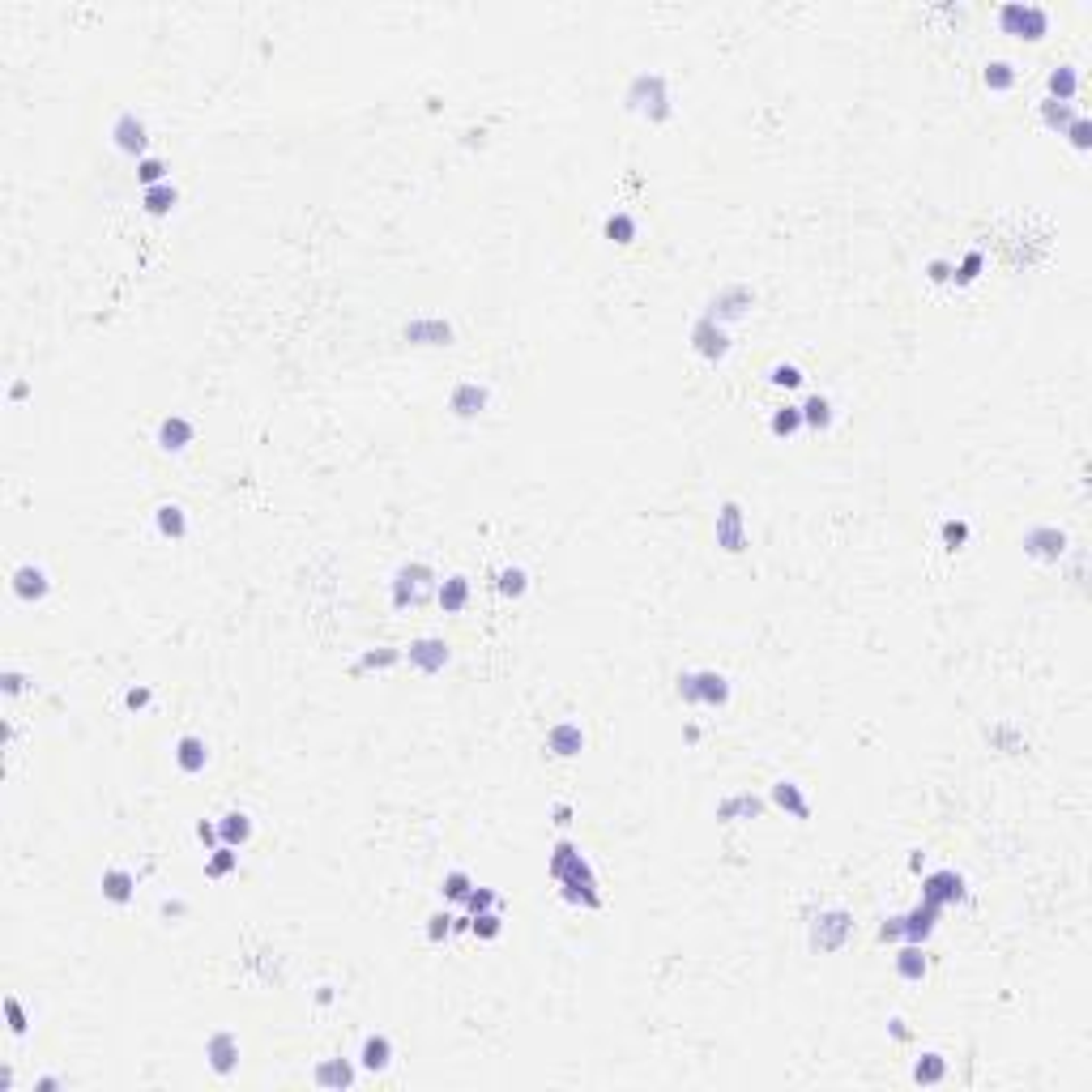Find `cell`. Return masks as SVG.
<instances>
[{"label": "cell", "instance_id": "24", "mask_svg": "<svg viewBox=\"0 0 1092 1092\" xmlns=\"http://www.w3.org/2000/svg\"><path fill=\"white\" fill-rule=\"evenodd\" d=\"M193 440H196V423L188 414H167L158 423V448L163 453H184Z\"/></svg>", "mask_w": 1092, "mask_h": 1092}, {"label": "cell", "instance_id": "3", "mask_svg": "<svg viewBox=\"0 0 1092 1092\" xmlns=\"http://www.w3.org/2000/svg\"><path fill=\"white\" fill-rule=\"evenodd\" d=\"M436 585H440V576H436V568H431V564H423V559H410V564H402V568L393 572V581H389L393 610L423 606L427 598L436 593Z\"/></svg>", "mask_w": 1092, "mask_h": 1092}, {"label": "cell", "instance_id": "37", "mask_svg": "<svg viewBox=\"0 0 1092 1092\" xmlns=\"http://www.w3.org/2000/svg\"><path fill=\"white\" fill-rule=\"evenodd\" d=\"M176 201H180V193H176V184H154V188H146L141 193V205H146V213H154V218H163V213L176 210Z\"/></svg>", "mask_w": 1092, "mask_h": 1092}, {"label": "cell", "instance_id": "60", "mask_svg": "<svg viewBox=\"0 0 1092 1092\" xmlns=\"http://www.w3.org/2000/svg\"><path fill=\"white\" fill-rule=\"evenodd\" d=\"M163 913H167V917H184V913H188V900H180V897L163 900Z\"/></svg>", "mask_w": 1092, "mask_h": 1092}, {"label": "cell", "instance_id": "43", "mask_svg": "<svg viewBox=\"0 0 1092 1092\" xmlns=\"http://www.w3.org/2000/svg\"><path fill=\"white\" fill-rule=\"evenodd\" d=\"M500 930H504V913H500V909L474 913V922H470L474 939H500Z\"/></svg>", "mask_w": 1092, "mask_h": 1092}, {"label": "cell", "instance_id": "56", "mask_svg": "<svg viewBox=\"0 0 1092 1092\" xmlns=\"http://www.w3.org/2000/svg\"><path fill=\"white\" fill-rule=\"evenodd\" d=\"M888 1037H892V1042H900V1045H905V1042H913V1028H909V1020H905V1015H892V1020H888Z\"/></svg>", "mask_w": 1092, "mask_h": 1092}, {"label": "cell", "instance_id": "21", "mask_svg": "<svg viewBox=\"0 0 1092 1092\" xmlns=\"http://www.w3.org/2000/svg\"><path fill=\"white\" fill-rule=\"evenodd\" d=\"M393 1037L389 1033H367L359 1045V1067L367 1071V1076H380V1071H389L393 1067Z\"/></svg>", "mask_w": 1092, "mask_h": 1092}, {"label": "cell", "instance_id": "48", "mask_svg": "<svg viewBox=\"0 0 1092 1092\" xmlns=\"http://www.w3.org/2000/svg\"><path fill=\"white\" fill-rule=\"evenodd\" d=\"M768 380H772L777 389H785V393H790V389H799V384H802V380H807V375H802V367H799V363H777Z\"/></svg>", "mask_w": 1092, "mask_h": 1092}, {"label": "cell", "instance_id": "46", "mask_svg": "<svg viewBox=\"0 0 1092 1092\" xmlns=\"http://www.w3.org/2000/svg\"><path fill=\"white\" fill-rule=\"evenodd\" d=\"M137 180H141V188H154V184H167V163H163V158H154V154H146V158H137Z\"/></svg>", "mask_w": 1092, "mask_h": 1092}, {"label": "cell", "instance_id": "18", "mask_svg": "<svg viewBox=\"0 0 1092 1092\" xmlns=\"http://www.w3.org/2000/svg\"><path fill=\"white\" fill-rule=\"evenodd\" d=\"M768 802L777 811H785L790 819H811V799H807V790L794 777H781V781L768 785Z\"/></svg>", "mask_w": 1092, "mask_h": 1092}, {"label": "cell", "instance_id": "55", "mask_svg": "<svg viewBox=\"0 0 1092 1092\" xmlns=\"http://www.w3.org/2000/svg\"><path fill=\"white\" fill-rule=\"evenodd\" d=\"M0 687H5V696H22L26 691V674L22 670H0Z\"/></svg>", "mask_w": 1092, "mask_h": 1092}, {"label": "cell", "instance_id": "51", "mask_svg": "<svg viewBox=\"0 0 1092 1092\" xmlns=\"http://www.w3.org/2000/svg\"><path fill=\"white\" fill-rule=\"evenodd\" d=\"M5 1015H9V1033H14V1037H22V1033L31 1028V1020H26V1007H22L14 995H5Z\"/></svg>", "mask_w": 1092, "mask_h": 1092}, {"label": "cell", "instance_id": "14", "mask_svg": "<svg viewBox=\"0 0 1092 1092\" xmlns=\"http://www.w3.org/2000/svg\"><path fill=\"white\" fill-rule=\"evenodd\" d=\"M205 1059H210V1071L213 1076H235L239 1071V1037L230 1033V1028H218V1033H210L205 1037Z\"/></svg>", "mask_w": 1092, "mask_h": 1092}, {"label": "cell", "instance_id": "42", "mask_svg": "<svg viewBox=\"0 0 1092 1092\" xmlns=\"http://www.w3.org/2000/svg\"><path fill=\"white\" fill-rule=\"evenodd\" d=\"M1015 77H1020V73H1015V65H1011V60H990V65L981 68V82L990 86V90H1011V86H1015Z\"/></svg>", "mask_w": 1092, "mask_h": 1092}, {"label": "cell", "instance_id": "34", "mask_svg": "<svg viewBox=\"0 0 1092 1092\" xmlns=\"http://www.w3.org/2000/svg\"><path fill=\"white\" fill-rule=\"evenodd\" d=\"M913 1079H917V1084H943V1079H947V1059L939 1054V1050H922V1054H917V1062H913Z\"/></svg>", "mask_w": 1092, "mask_h": 1092}, {"label": "cell", "instance_id": "54", "mask_svg": "<svg viewBox=\"0 0 1092 1092\" xmlns=\"http://www.w3.org/2000/svg\"><path fill=\"white\" fill-rule=\"evenodd\" d=\"M926 277H930V282H952V277H956V261L934 257V261H926Z\"/></svg>", "mask_w": 1092, "mask_h": 1092}, {"label": "cell", "instance_id": "1", "mask_svg": "<svg viewBox=\"0 0 1092 1092\" xmlns=\"http://www.w3.org/2000/svg\"><path fill=\"white\" fill-rule=\"evenodd\" d=\"M546 871L551 880L559 883V892L568 905H581V909H602V883H598V871L585 858V849L559 836L551 845V858H546Z\"/></svg>", "mask_w": 1092, "mask_h": 1092}, {"label": "cell", "instance_id": "7", "mask_svg": "<svg viewBox=\"0 0 1092 1092\" xmlns=\"http://www.w3.org/2000/svg\"><path fill=\"white\" fill-rule=\"evenodd\" d=\"M713 534H717V546L726 555H743L751 546V525H747V512H743V504H738V500H726V504L717 508V525H713Z\"/></svg>", "mask_w": 1092, "mask_h": 1092}, {"label": "cell", "instance_id": "58", "mask_svg": "<svg viewBox=\"0 0 1092 1092\" xmlns=\"http://www.w3.org/2000/svg\"><path fill=\"white\" fill-rule=\"evenodd\" d=\"M196 836H201V841H205L210 849L222 845V836H218V824H210V819H201V824H196Z\"/></svg>", "mask_w": 1092, "mask_h": 1092}, {"label": "cell", "instance_id": "10", "mask_svg": "<svg viewBox=\"0 0 1092 1092\" xmlns=\"http://www.w3.org/2000/svg\"><path fill=\"white\" fill-rule=\"evenodd\" d=\"M964 897H969V892H964L961 871L943 866V871H926V875H922V900H930V905L947 909V905H961Z\"/></svg>", "mask_w": 1092, "mask_h": 1092}, {"label": "cell", "instance_id": "64", "mask_svg": "<svg viewBox=\"0 0 1092 1092\" xmlns=\"http://www.w3.org/2000/svg\"><path fill=\"white\" fill-rule=\"evenodd\" d=\"M34 1088H39V1092H51V1088H60V1079H56V1076H43V1079H34Z\"/></svg>", "mask_w": 1092, "mask_h": 1092}, {"label": "cell", "instance_id": "2", "mask_svg": "<svg viewBox=\"0 0 1092 1092\" xmlns=\"http://www.w3.org/2000/svg\"><path fill=\"white\" fill-rule=\"evenodd\" d=\"M627 107L632 112H640L645 120H653V124H666L670 115H674V98H670V77L662 73V68H640L636 77L627 82Z\"/></svg>", "mask_w": 1092, "mask_h": 1092}, {"label": "cell", "instance_id": "26", "mask_svg": "<svg viewBox=\"0 0 1092 1092\" xmlns=\"http://www.w3.org/2000/svg\"><path fill=\"white\" fill-rule=\"evenodd\" d=\"M892 964H897V978H900V981H909V986L926 981V973H930L926 943H900V947H897V956H892Z\"/></svg>", "mask_w": 1092, "mask_h": 1092}, {"label": "cell", "instance_id": "53", "mask_svg": "<svg viewBox=\"0 0 1092 1092\" xmlns=\"http://www.w3.org/2000/svg\"><path fill=\"white\" fill-rule=\"evenodd\" d=\"M124 704H129L132 713H146L149 704H154V691H149L146 683H137V687H129V691H124Z\"/></svg>", "mask_w": 1092, "mask_h": 1092}, {"label": "cell", "instance_id": "39", "mask_svg": "<svg viewBox=\"0 0 1092 1092\" xmlns=\"http://www.w3.org/2000/svg\"><path fill=\"white\" fill-rule=\"evenodd\" d=\"M1076 103H1059V98H1042V124L1054 132H1067V124L1076 120Z\"/></svg>", "mask_w": 1092, "mask_h": 1092}, {"label": "cell", "instance_id": "28", "mask_svg": "<svg viewBox=\"0 0 1092 1092\" xmlns=\"http://www.w3.org/2000/svg\"><path fill=\"white\" fill-rule=\"evenodd\" d=\"M103 897L112 900V905H129L137 897V875H132L129 866H107L103 871Z\"/></svg>", "mask_w": 1092, "mask_h": 1092}, {"label": "cell", "instance_id": "35", "mask_svg": "<svg viewBox=\"0 0 1092 1092\" xmlns=\"http://www.w3.org/2000/svg\"><path fill=\"white\" fill-rule=\"evenodd\" d=\"M986 738H990V747L1007 751V755L1024 751V730H1020L1015 721H995V726H986Z\"/></svg>", "mask_w": 1092, "mask_h": 1092}, {"label": "cell", "instance_id": "27", "mask_svg": "<svg viewBox=\"0 0 1092 1092\" xmlns=\"http://www.w3.org/2000/svg\"><path fill=\"white\" fill-rule=\"evenodd\" d=\"M171 755H176L180 772H188V777L205 772V764H210V747H205V738H201V734H180Z\"/></svg>", "mask_w": 1092, "mask_h": 1092}, {"label": "cell", "instance_id": "50", "mask_svg": "<svg viewBox=\"0 0 1092 1092\" xmlns=\"http://www.w3.org/2000/svg\"><path fill=\"white\" fill-rule=\"evenodd\" d=\"M448 934H453V913L448 909L431 913V917H427V939H431V943H444Z\"/></svg>", "mask_w": 1092, "mask_h": 1092}, {"label": "cell", "instance_id": "57", "mask_svg": "<svg viewBox=\"0 0 1092 1092\" xmlns=\"http://www.w3.org/2000/svg\"><path fill=\"white\" fill-rule=\"evenodd\" d=\"M880 939L883 943H900V913H892V917L880 922Z\"/></svg>", "mask_w": 1092, "mask_h": 1092}, {"label": "cell", "instance_id": "30", "mask_svg": "<svg viewBox=\"0 0 1092 1092\" xmlns=\"http://www.w3.org/2000/svg\"><path fill=\"white\" fill-rule=\"evenodd\" d=\"M218 836H222V845L244 849L252 841V816L248 811H227V816L218 819Z\"/></svg>", "mask_w": 1092, "mask_h": 1092}, {"label": "cell", "instance_id": "9", "mask_svg": "<svg viewBox=\"0 0 1092 1092\" xmlns=\"http://www.w3.org/2000/svg\"><path fill=\"white\" fill-rule=\"evenodd\" d=\"M402 653H406V662L419 670V674H440V670L453 662V645H448L444 636H419V640H410Z\"/></svg>", "mask_w": 1092, "mask_h": 1092}, {"label": "cell", "instance_id": "12", "mask_svg": "<svg viewBox=\"0 0 1092 1092\" xmlns=\"http://www.w3.org/2000/svg\"><path fill=\"white\" fill-rule=\"evenodd\" d=\"M1067 551H1071V538L1062 534L1059 525H1033V529H1024V555H1033V559L1059 564Z\"/></svg>", "mask_w": 1092, "mask_h": 1092}, {"label": "cell", "instance_id": "38", "mask_svg": "<svg viewBox=\"0 0 1092 1092\" xmlns=\"http://www.w3.org/2000/svg\"><path fill=\"white\" fill-rule=\"evenodd\" d=\"M230 871H239V849L235 845H218L205 853V875L210 880H227Z\"/></svg>", "mask_w": 1092, "mask_h": 1092}, {"label": "cell", "instance_id": "44", "mask_svg": "<svg viewBox=\"0 0 1092 1092\" xmlns=\"http://www.w3.org/2000/svg\"><path fill=\"white\" fill-rule=\"evenodd\" d=\"M969 534H973V529H969V521H964V517H947V521L939 525V538H943L947 551H961L964 542H969Z\"/></svg>", "mask_w": 1092, "mask_h": 1092}, {"label": "cell", "instance_id": "49", "mask_svg": "<svg viewBox=\"0 0 1092 1092\" xmlns=\"http://www.w3.org/2000/svg\"><path fill=\"white\" fill-rule=\"evenodd\" d=\"M981 265H986V257H981L978 248H973V252H964V261H956V277H952V282L969 286V282H973V277L981 274Z\"/></svg>", "mask_w": 1092, "mask_h": 1092}, {"label": "cell", "instance_id": "59", "mask_svg": "<svg viewBox=\"0 0 1092 1092\" xmlns=\"http://www.w3.org/2000/svg\"><path fill=\"white\" fill-rule=\"evenodd\" d=\"M572 816H576V811H572V802H555V807H551V824H555V828H568Z\"/></svg>", "mask_w": 1092, "mask_h": 1092}, {"label": "cell", "instance_id": "41", "mask_svg": "<svg viewBox=\"0 0 1092 1092\" xmlns=\"http://www.w3.org/2000/svg\"><path fill=\"white\" fill-rule=\"evenodd\" d=\"M495 589H500L504 598H525V589H529V572H525L521 564H508V568L495 572Z\"/></svg>", "mask_w": 1092, "mask_h": 1092}, {"label": "cell", "instance_id": "23", "mask_svg": "<svg viewBox=\"0 0 1092 1092\" xmlns=\"http://www.w3.org/2000/svg\"><path fill=\"white\" fill-rule=\"evenodd\" d=\"M470 576L465 572H453V576H440V585H436V602H440L444 615H461L465 606H470Z\"/></svg>", "mask_w": 1092, "mask_h": 1092}, {"label": "cell", "instance_id": "63", "mask_svg": "<svg viewBox=\"0 0 1092 1092\" xmlns=\"http://www.w3.org/2000/svg\"><path fill=\"white\" fill-rule=\"evenodd\" d=\"M333 998H338V995H333V986H316V1003H320V1007H325V1003H333Z\"/></svg>", "mask_w": 1092, "mask_h": 1092}, {"label": "cell", "instance_id": "15", "mask_svg": "<svg viewBox=\"0 0 1092 1092\" xmlns=\"http://www.w3.org/2000/svg\"><path fill=\"white\" fill-rule=\"evenodd\" d=\"M402 338L410 346H453L456 329L444 316H410L406 325H402Z\"/></svg>", "mask_w": 1092, "mask_h": 1092}, {"label": "cell", "instance_id": "31", "mask_svg": "<svg viewBox=\"0 0 1092 1092\" xmlns=\"http://www.w3.org/2000/svg\"><path fill=\"white\" fill-rule=\"evenodd\" d=\"M154 525H158V534L171 542L188 538V512H184L180 504H158L154 508Z\"/></svg>", "mask_w": 1092, "mask_h": 1092}, {"label": "cell", "instance_id": "62", "mask_svg": "<svg viewBox=\"0 0 1092 1092\" xmlns=\"http://www.w3.org/2000/svg\"><path fill=\"white\" fill-rule=\"evenodd\" d=\"M26 393H31V384H26V380H14V384H9V402H22Z\"/></svg>", "mask_w": 1092, "mask_h": 1092}, {"label": "cell", "instance_id": "6", "mask_svg": "<svg viewBox=\"0 0 1092 1092\" xmlns=\"http://www.w3.org/2000/svg\"><path fill=\"white\" fill-rule=\"evenodd\" d=\"M853 939V913L841 905H828L811 917V947L816 952H841Z\"/></svg>", "mask_w": 1092, "mask_h": 1092}, {"label": "cell", "instance_id": "22", "mask_svg": "<svg viewBox=\"0 0 1092 1092\" xmlns=\"http://www.w3.org/2000/svg\"><path fill=\"white\" fill-rule=\"evenodd\" d=\"M355 1079H359V1071H355V1062L350 1059H320L316 1062V1071H311V1084L316 1088H355Z\"/></svg>", "mask_w": 1092, "mask_h": 1092}, {"label": "cell", "instance_id": "61", "mask_svg": "<svg viewBox=\"0 0 1092 1092\" xmlns=\"http://www.w3.org/2000/svg\"><path fill=\"white\" fill-rule=\"evenodd\" d=\"M909 871H913V875H922V871H926V853H922V849H913V853H909Z\"/></svg>", "mask_w": 1092, "mask_h": 1092}, {"label": "cell", "instance_id": "29", "mask_svg": "<svg viewBox=\"0 0 1092 1092\" xmlns=\"http://www.w3.org/2000/svg\"><path fill=\"white\" fill-rule=\"evenodd\" d=\"M1045 90H1050L1045 98H1059V103H1076V95H1079V73H1076V65H1054V68H1050V77H1045Z\"/></svg>", "mask_w": 1092, "mask_h": 1092}, {"label": "cell", "instance_id": "20", "mask_svg": "<svg viewBox=\"0 0 1092 1092\" xmlns=\"http://www.w3.org/2000/svg\"><path fill=\"white\" fill-rule=\"evenodd\" d=\"M546 751H551L555 760L581 755V751H585V730H581V721H555L551 730H546Z\"/></svg>", "mask_w": 1092, "mask_h": 1092}, {"label": "cell", "instance_id": "25", "mask_svg": "<svg viewBox=\"0 0 1092 1092\" xmlns=\"http://www.w3.org/2000/svg\"><path fill=\"white\" fill-rule=\"evenodd\" d=\"M768 799H760V794H751V790H738V794H726V799L717 802V819L721 824H734V819H755L764 816Z\"/></svg>", "mask_w": 1092, "mask_h": 1092}, {"label": "cell", "instance_id": "11", "mask_svg": "<svg viewBox=\"0 0 1092 1092\" xmlns=\"http://www.w3.org/2000/svg\"><path fill=\"white\" fill-rule=\"evenodd\" d=\"M691 350H696L704 363H721L726 355H730V329L717 325L713 316H700V320L691 325Z\"/></svg>", "mask_w": 1092, "mask_h": 1092}, {"label": "cell", "instance_id": "45", "mask_svg": "<svg viewBox=\"0 0 1092 1092\" xmlns=\"http://www.w3.org/2000/svg\"><path fill=\"white\" fill-rule=\"evenodd\" d=\"M461 905H465V913H470V917H474V913L500 909V892H495V888H478V883H474V888H470V897L461 900Z\"/></svg>", "mask_w": 1092, "mask_h": 1092}, {"label": "cell", "instance_id": "16", "mask_svg": "<svg viewBox=\"0 0 1092 1092\" xmlns=\"http://www.w3.org/2000/svg\"><path fill=\"white\" fill-rule=\"evenodd\" d=\"M487 406H491V389L483 380H456L448 389V410L456 419H478Z\"/></svg>", "mask_w": 1092, "mask_h": 1092}, {"label": "cell", "instance_id": "17", "mask_svg": "<svg viewBox=\"0 0 1092 1092\" xmlns=\"http://www.w3.org/2000/svg\"><path fill=\"white\" fill-rule=\"evenodd\" d=\"M9 589H14L17 602H43L51 593V576L39 564H17L14 576H9Z\"/></svg>", "mask_w": 1092, "mask_h": 1092}, {"label": "cell", "instance_id": "4", "mask_svg": "<svg viewBox=\"0 0 1092 1092\" xmlns=\"http://www.w3.org/2000/svg\"><path fill=\"white\" fill-rule=\"evenodd\" d=\"M674 691L683 704H704V708H726L730 704V679L721 670H679Z\"/></svg>", "mask_w": 1092, "mask_h": 1092}, {"label": "cell", "instance_id": "52", "mask_svg": "<svg viewBox=\"0 0 1092 1092\" xmlns=\"http://www.w3.org/2000/svg\"><path fill=\"white\" fill-rule=\"evenodd\" d=\"M1067 137H1071V146H1076V149H1092V129H1088V120H1084V115H1076V120L1067 124Z\"/></svg>", "mask_w": 1092, "mask_h": 1092}, {"label": "cell", "instance_id": "36", "mask_svg": "<svg viewBox=\"0 0 1092 1092\" xmlns=\"http://www.w3.org/2000/svg\"><path fill=\"white\" fill-rule=\"evenodd\" d=\"M602 230H606V239H615V244H632V239H636V230H640V222H636V213L615 210V213H606Z\"/></svg>", "mask_w": 1092, "mask_h": 1092}, {"label": "cell", "instance_id": "19", "mask_svg": "<svg viewBox=\"0 0 1092 1092\" xmlns=\"http://www.w3.org/2000/svg\"><path fill=\"white\" fill-rule=\"evenodd\" d=\"M939 905H930V900H917L909 913H900V943H926L930 934H934V922H939Z\"/></svg>", "mask_w": 1092, "mask_h": 1092}, {"label": "cell", "instance_id": "13", "mask_svg": "<svg viewBox=\"0 0 1092 1092\" xmlns=\"http://www.w3.org/2000/svg\"><path fill=\"white\" fill-rule=\"evenodd\" d=\"M112 141L120 154H129V158H146V146H149V129L146 120L137 112H120L112 124Z\"/></svg>", "mask_w": 1092, "mask_h": 1092}, {"label": "cell", "instance_id": "8", "mask_svg": "<svg viewBox=\"0 0 1092 1092\" xmlns=\"http://www.w3.org/2000/svg\"><path fill=\"white\" fill-rule=\"evenodd\" d=\"M751 303H755V291L743 286V282H730V286H721V291L708 299V311H704V316H713L717 325H734V320H743V316L751 311Z\"/></svg>", "mask_w": 1092, "mask_h": 1092}, {"label": "cell", "instance_id": "5", "mask_svg": "<svg viewBox=\"0 0 1092 1092\" xmlns=\"http://www.w3.org/2000/svg\"><path fill=\"white\" fill-rule=\"evenodd\" d=\"M998 26L1007 34H1015V39L1037 43L1050 31V9L1045 5H1028V0H1007V5H998Z\"/></svg>", "mask_w": 1092, "mask_h": 1092}, {"label": "cell", "instance_id": "40", "mask_svg": "<svg viewBox=\"0 0 1092 1092\" xmlns=\"http://www.w3.org/2000/svg\"><path fill=\"white\" fill-rule=\"evenodd\" d=\"M768 431L772 436H794V431H802V410L794 402H781V406L768 414Z\"/></svg>", "mask_w": 1092, "mask_h": 1092}, {"label": "cell", "instance_id": "47", "mask_svg": "<svg viewBox=\"0 0 1092 1092\" xmlns=\"http://www.w3.org/2000/svg\"><path fill=\"white\" fill-rule=\"evenodd\" d=\"M470 888H474L470 871H448V875H444V883H440L444 900H465V897H470Z\"/></svg>", "mask_w": 1092, "mask_h": 1092}, {"label": "cell", "instance_id": "33", "mask_svg": "<svg viewBox=\"0 0 1092 1092\" xmlns=\"http://www.w3.org/2000/svg\"><path fill=\"white\" fill-rule=\"evenodd\" d=\"M397 662H406V653L393 649V645H380V649L359 653L355 666H350V674H363V670H389V666H397Z\"/></svg>", "mask_w": 1092, "mask_h": 1092}, {"label": "cell", "instance_id": "32", "mask_svg": "<svg viewBox=\"0 0 1092 1092\" xmlns=\"http://www.w3.org/2000/svg\"><path fill=\"white\" fill-rule=\"evenodd\" d=\"M799 410H802V427H811V431H828L832 427V397H824V393H811Z\"/></svg>", "mask_w": 1092, "mask_h": 1092}]
</instances>
